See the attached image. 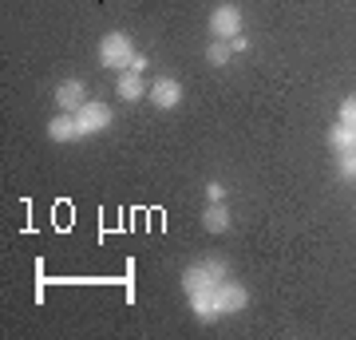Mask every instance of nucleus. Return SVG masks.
<instances>
[{"label":"nucleus","instance_id":"1","mask_svg":"<svg viewBox=\"0 0 356 340\" xmlns=\"http://www.w3.org/2000/svg\"><path fill=\"white\" fill-rule=\"evenodd\" d=\"M229 277V265L210 257V261H194L182 269V293L191 297V293H202V289H218L222 281Z\"/></svg>","mask_w":356,"mask_h":340},{"label":"nucleus","instance_id":"16","mask_svg":"<svg viewBox=\"0 0 356 340\" xmlns=\"http://www.w3.org/2000/svg\"><path fill=\"white\" fill-rule=\"evenodd\" d=\"M206 198H210V202H226V186H222L218 178H214V182H206Z\"/></svg>","mask_w":356,"mask_h":340},{"label":"nucleus","instance_id":"9","mask_svg":"<svg viewBox=\"0 0 356 340\" xmlns=\"http://www.w3.org/2000/svg\"><path fill=\"white\" fill-rule=\"evenodd\" d=\"M115 91H119V99H127V103H139L147 99V83H143L139 72H119V79H115Z\"/></svg>","mask_w":356,"mask_h":340},{"label":"nucleus","instance_id":"2","mask_svg":"<svg viewBox=\"0 0 356 340\" xmlns=\"http://www.w3.org/2000/svg\"><path fill=\"white\" fill-rule=\"evenodd\" d=\"M135 40L127 32H107L99 40V63L103 67H111V72H131V63H135Z\"/></svg>","mask_w":356,"mask_h":340},{"label":"nucleus","instance_id":"7","mask_svg":"<svg viewBox=\"0 0 356 340\" xmlns=\"http://www.w3.org/2000/svg\"><path fill=\"white\" fill-rule=\"evenodd\" d=\"M147 99H151L159 111H175L178 103H182V83H178V79H170V76L154 79L151 91H147Z\"/></svg>","mask_w":356,"mask_h":340},{"label":"nucleus","instance_id":"3","mask_svg":"<svg viewBox=\"0 0 356 340\" xmlns=\"http://www.w3.org/2000/svg\"><path fill=\"white\" fill-rule=\"evenodd\" d=\"M111 119H115V111H111L103 99H88V103L76 111V123H79V135H83V139H91V135H103V131L111 127Z\"/></svg>","mask_w":356,"mask_h":340},{"label":"nucleus","instance_id":"14","mask_svg":"<svg viewBox=\"0 0 356 340\" xmlns=\"http://www.w3.org/2000/svg\"><path fill=\"white\" fill-rule=\"evenodd\" d=\"M337 175H341L344 182H356V147L337 154Z\"/></svg>","mask_w":356,"mask_h":340},{"label":"nucleus","instance_id":"4","mask_svg":"<svg viewBox=\"0 0 356 340\" xmlns=\"http://www.w3.org/2000/svg\"><path fill=\"white\" fill-rule=\"evenodd\" d=\"M210 36L214 40L242 36V8L238 4H218L214 13H210Z\"/></svg>","mask_w":356,"mask_h":340},{"label":"nucleus","instance_id":"15","mask_svg":"<svg viewBox=\"0 0 356 340\" xmlns=\"http://www.w3.org/2000/svg\"><path fill=\"white\" fill-rule=\"evenodd\" d=\"M337 119H341V123H348V127H356V95H344V99H341Z\"/></svg>","mask_w":356,"mask_h":340},{"label":"nucleus","instance_id":"8","mask_svg":"<svg viewBox=\"0 0 356 340\" xmlns=\"http://www.w3.org/2000/svg\"><path fill=\"white\" fill-rule=\"evenodd\" d=\"M48 139H51V143H79V139H83V135H79L76 115H67V111L56 115V119L48 123Z\"/></svg>","mask_w":356,"mask_h":340},{"label":"nucleus","instance_id":"10","mask_svg":"<svg viewBox=\"0 0 356 340\" xmlns=\"http://www.w3.org/2000/svg\"><path fill=\"white\" fill-rule=\"evenodd\" d=\"M202 229L206 234H226L229 229V206L226 202H210L202 210Z\"/></svg>","mask_w":356,"mask_h":340},{"label":"nucleus","instance_id":"12","mask_svg":"<svg viewBox=\"0 0 356 340\" xmlns=\"http://www.w3.org/2000/svg\"><path fill=\"white\" fill-rule=\"evenodd\" d=\"M329 147H332V154L353 151V147H356V127H348V123L337 119V127H329Z\"/></svg>","mask_w":356,"mask_h":340},{"label":"nucleus","instance_id":"6","mask_svg":"<svg viewBox=\"0 0 356 340\" xmlns=\"http://www.w3.org/2000/svg\"><path fill=\"white\" fill-rule=\"evenodd\" d=\"M51 99H56V107H60V111L76 115L79 107L88 103V83H83V79H64V83H56Z\"/></svg>","mask_w":356,"mask_h":340},{"label":"nucleus","instance_id":"13","mask_svg":"<svg viewBox=\"0 0 356 340\" xmlns=\"http://www.w3.org/2000/svg\"><path fill=\"white\" fill-rule=\"evenodd\" d=\"M234 60V48H229V40H210L206 44V63H214V67H226Z\"/></svg>","mask_w":356,"mask_h":340},{"label":"nucleus","instance_id":"11","mask_svg":"<svg viewBox=\"0 0 356 340\" xmlns=\"http://www.w3.org/2000/svg\"><path fill=\"white\" fill-rule=\"evenodd\" d=\"M191 301V313L198 316V321H218V297H214V289H202V293H191L186 297Z\"/></svg>","mask_w":356,"mask_h":340},{"label":"nucleus","instance_id":"17","mask_svg":"<svg viewBox=\"0 0 356 340\" xmlns=\"http://www.w3.org/2000/svg\"><path fill=\"white\" fill-rule=\"evenodd\" d=\"M229 48H234V51H250V40H245V36H234V40H229Z\"/></svg>","mask_w":356,"mask_h":340},{"label":"nucleus","instance_id":"5","mask_svg":"<svg viewBox=\"0 0 356 340\" xmlns=\"http://www.w3.org/2000/svg\"><path fill=\"white\" fill-rule=\"evenodd\" d=\"M214 297H218V313H222V316L242 313L245 305H250V289H245L242 281H234V277L222 281V285L214 289Z\"/></svg>","mask_w":356,"mask_h":340}]
</instances>
